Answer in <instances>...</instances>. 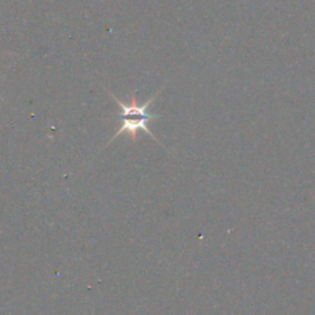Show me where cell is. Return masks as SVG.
Returning a JSON list of instances; mask_svg holds the SVG:
<instances>
[{"label":"cell","mask_w":315,"mask_h":315,"mask_svg":"<svg viewBox=\"0 0 315 315\" xmlns=\"http://www.w3.org/2000/svg\"><path fill=\"white\" fill-rule=\"evenodd\" d=\"M111 96L116 100V102H117L118 107H120L121 110L120 115H118L117 117L118 120L121 121V127L120 130H117V133H116L115 136L112 137V139L109 142V144L111 143L113 139L117 138L118 136H121L123 132H127L130 136V138H132V141L136 142L138 130H144L148 136H150L151 138L155 139V141L158 142V139L154 137V134L149 130L148 126H147V123H148L149 121L156 120V118L160 117V116L151 115V113H149L148 112L149 105L154 101V99H155L158 95L150 97V99H149L147 102H144L143 105H138V102H137V99H136V95L134 94H132L130 105L120 101L117 97L113 96V94H111Z\"/></svg>","instance_id":"cell-1"}]
</instances>
